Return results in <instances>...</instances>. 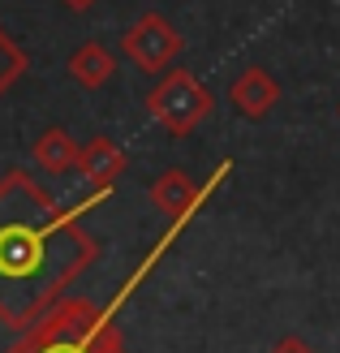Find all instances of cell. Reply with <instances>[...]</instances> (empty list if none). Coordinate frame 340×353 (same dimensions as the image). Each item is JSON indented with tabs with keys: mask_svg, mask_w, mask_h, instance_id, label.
<instances>
[{
	"mask_svg": "<svg viewBox=\"0 0 340 353\" xmlns=\"http://www.w3.org/2000/svg\"><path fill=\"white\" fill-rule=\"evenodd\" d=\"M99 241L69 207L26 168L0 176V323L30 332L95 268Z\"/></svg>",
	"mask_w": 340,
	"mask_h": 353,
	"instance_id": "obj_1",
	"label": "cell"
},
{
	"mask_svg": "<svg viewBox=\"0 0 340 353\" xmlns=\"http://www.w3.org/2000/svg\"><path fill=\"white\" fill-rule=\"evenodd\" d=\"M9 353H130L117 332V314L82 297H65L30 332H22Z\"/></svg>",
	"mask_w": 340,
	"mask_h": 353,
	"instance_id": "obj_2",
	"label": "cell"
},
{
	"mask_svg": "<svg viewBox=\"0 0 340 353\" xmlns=\"http://www.w3.org/2000/svg\"><path fill=\"white\" fill-rule=\"evenodd\" d=\"M147 112L168 138H190L199 125H207L211 112H216V99H211V91L199 82V74L172 65L147 91Z\"/></svg>",
	"mask_w": 340,
	"mask_h": 353,
	"instance_id": "obj_3",
	"label": "cell"
},
{
	"mask_svg": "<svg viewBox=\"0 0 340 353\" xmlns=\"http://www.w3.org/2000/svg\"><path fill=\"white\" fill-rule=\"evenodd\" d=\"M181 34H177V26L168 22L164 13H142L134 26H125L121 34V57L130 61L138 74H168L172 61L181 57Z\"/></svg>",
	"mask_w": 340,
	"mask_h": 353,
	"instance_id": "obj_4",
	"label": "cell"
},
{
	"mask_svg": "<svg viewBox=\"0 0 340 353\" xmlns=\"http://www.w3.org/2000/svg\"><path fill=\"white\" fill-rule=\"evenodd\" d=\"M228 172H232V160H224L216 172L207 176V185H199L186 168H168V172H159L155 181H151L147 194H151L155 211H164V220H172V224H190L194 211H199V207L211 199V194H216V190L228 181Z\"/></svg>",
	"mask_w": 340,
	"mask_h": 353,
	"instance_id": "obj_5",
	"label": "cell"
},
{
	"mask_svg": "<svg viewBox=\"0 0 340 353\" xmlns=\"http://www.w3.org/2000/svg\"><path fill=\"white\" fill-rule=\"evenodd\" d=\"M130 168V155H125L112 138H91V143H82V155H78V172L86 176V185H91V203L108 199L117 190V181L125 176Z\"/></svg>",
	"mask_w": 340,
	"mask_h": 353,
	"instance_id": "obj_6",
	"label": "cell"
},
{
	"mask_svg": "<svg viewBox=\"0 0 340 353\" xmlns=\"http://www.w3.org/2000/svg\"><path fill=\"white\" fill-rule=\"evenodd\" d=\"M228 103H232V112H241L246 121H263L280 103V82L267 74L263 65H246L228 86Z\"/></svg>",
	"mask_w": 340,
	"mask_h": 353,
	"instance_id": "obj_7",
	"label": "cell"
},
{
	"mask_svg": "<svg viewBox=\"0 0 340 353\" xmlns=\"http://www.w3.org/2000/svg\"><path fill=\"white\" fill-rule=\"evenodd\" d=\"M65 69H69V78H74L78 86H86V91H99L103 82H112V74H117V57H112L108 43L86 39V43H78L74 52H69Z\"/></svg>",
	"mask_w": 340,
	"mask_h": 353,
	"instance_id": "obj_8",
	"label": "cell"
},
{
	"mask_svg": "<svg viewBox=\"0 0 340 353\" xmlns=\"http://www.w3.org/2000/svg\"><path fill=\"white\" fill-rule=\"evenodd\" d=\"M78 155H82V147L61 125H48L39 138H34V147H30L34 168L48 172V176H69V168H78Z\"/></svg>",
	"mask_w": 340,
	"mask_h": 353,
	"instance_id": "obj_9",
	"label": "cell"
},
{
	"mask_svg": "<svg viewBox=\"0 0 340 353\" xmlns=\"http://www.w3.org/2000/svg\"><path fill=\"white\" fill-rule=\"evenodd\" d=\"M26 65H30V61H26V52L17 48V43L9 39L5 30H0V95H5L9 86H13L17 78H22V74H26Z\"/></svg>",
	"mask_w": 340,
	"mask_h": 353,
	"instance_id": "obj_10",
	"label": "cell"
},
{
	"mask_svg": "<svg viewBox=\"0 0 340 353\" xmlns=\"http://www.w3.org/2000/svg\"><path fill=\"white\" fill-rule=\"evenodd\" d=\"M267 353H319V349H310V345L301 341V336H284V341H276V345L267 349Z\"/></svg>",
	"mask_w": 340,
	"mask_h": 353,
	"instance_id": "obj_11",
	"label": "cell"
},
{
	"mask_svg": "<svg viewBox=\"0 0 340 353\" xmlns=\"http://www.w3.org/2000/svg\"><path fill=\"white\" fill-rule=\"evenodd\" d=\"M61 5H69V9H74V13H82V9H91L95 0H61Z\"/></svg>",
	"mask_w": 340,
	"mask_h": 353,
	"instance_id": "obj_12",
	"label": "cell"
},
{
	"mask_svg": "<svg viewBox=\"0 0 340 353\" xmlns=\"http://www.w3.org/2000/svg\"><path fill=\"white\" fill-rule=\"evenodd\" d=\"M336 117H340V103H336Z\"/></svg>",
	"mask_w": 340,
	"mask_h": 353,
	"instance_id": "obj_13",
	"label": "cell"
}]
</instances>
